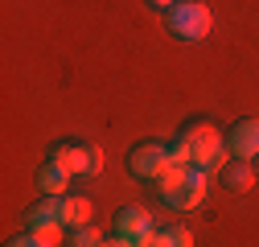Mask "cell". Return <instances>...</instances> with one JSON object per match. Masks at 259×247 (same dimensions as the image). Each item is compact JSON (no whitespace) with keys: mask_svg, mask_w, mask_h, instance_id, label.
I'll return each instance as SVG.
<instances>
[{"mask_svg":"<svg viewBox=\"0 0 259 247\" xmlns=\"http://www.w3.org/2000/svg\"><path fill=\"white\" fill-rule=\"evenodd\" d=\"M222 132L214 128V124L198 119V124H189V128H181L177 140H169V152H173V161L177 165H193V169H222Z\"/></svg>","mask_w":259,"mask_h":247,"instance_id":"obj_1","label":"cell"},{"mask_svg":"<svg viewBox=\"0 0 259 247\" xmlns=\"http://www.w3.org/2000/svg\"><path fill=\"white\" fill-rule=\"evenodd\" d=\"M115 235L127 239V243H136V247H144L152 239V214L144 206H123L115 214Z\"/></svg>","mask_w":259,"mask_h":247,"instance_id":"obj_7","label":"cell"},{"mask_svg":"<svg viewBox=\"0 0 259 247\" xmlns=\"http://www.w3.org/2000/svg\"><path fill=\"white\" fill-rule=\"evenodd\" d=\"M222 181H226V190H251L255 185V165L235 157L231 165H222Z\"/></svg>","mask_w":259,"mask_h":247,"instance_id":"obj_10","label":"cell"},{"mask_svg":"<svg viewBox=\"0 0 259 247\" xmlns=\"http://www.w3.org/2000/svg\"><path fill=\"white\" fill-rule=\"evenodd\" d=\"M210 25H214V17H210V9L202 0H181V5L169 9V29L181 42H202L210 33Z\"/></svg>","mask_w":259,"mask_h":247,"instance_id":"obj_4","label":"cell"},{"mask_svg":"<svg viewBox=\"0 0 259 247\" xmlns=\"http://www.w3.org/2000/svg\"><path fill=\"white\" fill-rule=\"evenodd\" d=\"M62 219H66L70 231L91 227V202L87 198H62Z\"/></svg>","mask_w":259,"mask_h":247,"instance_id":"obj_11","label":"cell"},{"mask_svg":"<svg viewBox=\"0 0 259 247\" xmlns=\"http://www.w3.org/2000/svg\"><path fill=\"white\" fill-rule=\"evenodd\" d=\"M66 247H107V243H103V235L95 231V227H82V231H74V235H70V243H66Z\"/></svg>","mask_w":259,"mask_h":247,"instance_id":"obj_13","label":"cell"},{"mask_svg":"<svg viewBox=\"0 0 259 247\" xmlns=\"http://www.w3.org/2000/svg\"><path fill=\"white\" fill-rule=\"evenodd\" d=\"M156 194H160V202L173 206V210H193V206H202V198H206V169L173 165L165 177L156 181Z\"/></svg>","mask_w":259,"mask_h":247,"instance_id":"obj_2","label":"cell"},{"mask_svg":"<svg viewBox=\"0 0 259 247\" xmlns=\"http://www.w3.org/2000/svg\"><path fill=\"white\" fill-rule=\"evenodd\" d=\"M173 165H177V161H173L169 144H156V140H144V144H136L132 152H127V169H132L136 181H152V185H156Z\"/></svg>","mask_w":259,"mask_h":247,"instance_id":"obj_3","label":"cell"},{"mask_svg":"<svg viewBox=\"0 0 259 247\" xmlns=\"http://www.w3.org/2000/svg\"><path fill=\"white\" fill-rule=\"evenodd\" d=\"M251 165H255V177H259V157H255V161H251Z\"/></svg>","mask_w":259,"mask_h":247,"instance_id":"obj_17","label":"cell"},{"mask_svg":"<svg viewBox=\"0 0 259 247\" xmlns=\"http://www.w3.org/2000/svg\"><path fill=\"white\" fill-rule=\"evenodd\" d=\"M5 247H54L46 235H33V231H25V235H17V239H9Z\"/></svg>","mask_w":259,"mask_h":247,"instance_id":"obj_14","label":"cell"},{"mask_svg":"<svg viewBox=\"0 0 259 247\" xmlns=\"http://www.w3.org/2000/svg\"><path fill=\"white\" fill-rule=\"evenodd\" d=\"M54 161L66 165L70 173H99L103 169V148L99 144H58Z\"/></svg>","mask_w":259,"mask_h":247,"instance_id":"obj_6","label":"cell"},{"mask_svg":"<svg viewBox=\"0 0 259 247\" xmlns=\"http://www.w3.org/2000/svg\"><path fill=\"white\" fill-rule=\"evenodd\" d=\"M25 231H33V235H46L50 243H58V235L66 231V219H62V198H41L25 210Z\"/></svg>","mask_w":259,"mask_h":247,"instance_id":"obj_5","label":"cell"},{"mask_svg":"<svg viewBox=\"0 0 259 247\" xmlns=\"http://www.w3.org/2000/svg\"><path fill=\"white\" fill-rule=\"evenodd\" d=\"M152 9H173V5H181V0H148Z\"/></svg>","mask_w":259,"mask_h":247,"instance_id":"obj_15","label":"cell"},{"mask_svg":"<svg viewBox=\"0 0 259 247\" xmlns=\"http://www.w3.org/2000/svg\"><path fill=\"white\" fill-rule=\"evenodd\" d=\"M107 247H136V243H127V239H115V243H107Z\"/></svg>","mask_w":259,"mask_h":247,"instance_id":"obj_16","label":"cell"},{"mask_svg":"<svg viewBox=\"0 0 259 247\" xmlns=\"http://www.w3.org/2000/svg\"><path fill=\"white\" fill-rule=\"evenodd\" d=\"M66 185H70V169H66V165H58L54 157L37 169V190H46L50 198H58L62 190H66Z\"/></svg>","mask_w":259,"mask_h":247,"instance_id":"obj_9","label":"cell"},{"mask_svg":"<svg viewBox=\"0 0 259 247\" xmlns=\"http://www.w3.org/2000/svg\"><path fill=\"white\" fill-rule=\"evenodd\" d=\"M226 148L235 152L239 161H255L259 157V119H239L231 132H226Z\"/></svg>","mask_w":259,"mask_h":247,"instance_id":"obj_8","label":"cell"},{"mask_svg":"<svg viewBox=\"0 0 259 247\" xmlns=\"http://www.w3.org/2000/svg\"><path fill=\"white\" fill-rule=\"evenodd\" d=\"M144 247H193V235L185 227H165V231H152Z\"/></svg>","mask_w":259,"mask_h":247,"instance_id":"obj_12","label":"cell"}]
</instances>
